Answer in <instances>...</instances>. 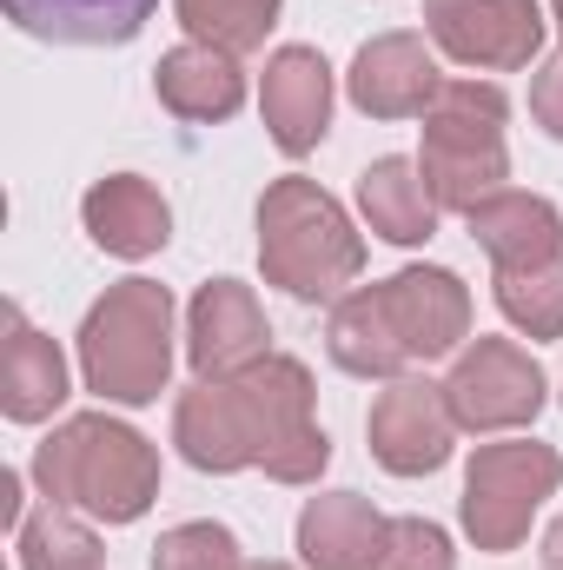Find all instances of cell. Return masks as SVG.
Wrapping results in <instances>:
<instances>
[{
  "instance_id": "6da1fadb",
  "label": "cell",
  "mask_w": 563,
  "mask_h": 570,
  "mask_svg": "<svg viewBox=\"0 0 563 570\" xmlns=\"http://www.w3.org/2000/svg\"><path fill=\"white\" fill-rule=\"evenodd\" d=\"M33 484L47 504L87 511L100 524H134L159 498V451L107 412H80L40 438Z\"/></svg>"
},
{
  "instance_id": "7a4b0ae2",
  "label": "cell",
  "mask_w": 563,
  "mask_h": 570,
  "mask_svg": "<svg viewBox=\"0 0 563 570\" xmlns=\"http://www.w3.org/2000/svg\"><path fill=\"white\" fill-rule=\"evenodd\" d=\"M259 266L292 298H338L365 273V239L318 179L285 173L259 199Z\"/></svg>"
},
{
  "instance_id": "3957f363",
  "label": "cell",
  "mask_w": 563,
  "mask_h": 570,
  "mask_svg": "<svg viewBox=\"0 0 563 570\" xmlns=\"http://www.w3.org/2000/svg\"><path fill=\"white\" fill-rule=\"evenodd\" d=\"M80 379L107 405H152L172 385V292L120 279L80 318Z\"/></svg>"
},
{
  "instance_id": "277c9868",
  "label": "cell",
  "mask_w": 563,
  "mask_h": 570,
  "mask_svg": "<svg viewBox=\"0 0 563 570\" xmlns=\"http://www.w3.org/2000/svg\"><path fill=\"white\" fill-rule=\"evenodd\" d=\"M504 94L491 80H444L424 114V186L437 213H471L477 199L504 193L511 146H504Z\"/></svg>"
},
{
  "instance_id": "5b68a950",
  "label": "cell",
  "mask_w": 563,
  "mask_h": 570,
  "mask_svg": "<svg viewBox=\"0 0 563 570\" xmlns=\"http://www.w3.org/2000/svg\"><path fill=\"white\" fill-rule=\"evenodd\" d=\"M563 458L537 438H504V444H477L464 464V538L491 558L517 551L531 538V518L544 511V498H557Z\"/></svg>"
},
{
  "instance_id": "8992f818",
  "label": "cell",
  "mask_w": 563,
  "mask_h": 570,
  "mask_svg": "<svg viewBox=\"0 0 563 570\" xmlns=\"http://www.w3.org/2000/svg\"><path fill=\"white\" fill-rule=\"evenodd\" d=\"M444 399H451L457 431L491 438V431L531 425L544 412L551 385H544V365L524 345H511V338H471L457 352V365L444 372Z\"/></svg>"
},
{
  "instance_id": "52a82bcc",
  "label": "cell",
  "mask_w": 563,
  "mask_h": 570,
  "mask_svg": "<svg viewBox=\"0 0 563 570\" xmlns=\"http://www.w3.org/2000/svg\"><path fill=\"white\" fill-rule=\"evenodd\" d=\"M424 33L457 67L517 73L544 53V7L537 0H424Z\"/></svg>"
},
{
  "instance_id": "ba28073f",
  "label": "cell",
  "mask_w": 563,
  "mask_h": 570,
  "mask_svg": "<svg viewBox=\"0 0 563 570\" xmlns=\"http://www.w3.org/2000/svg\"><path fill=\"white\" fill-rule=\"evenodd\" d=\"M365 438H372V458L392 478H431L451 458V444H457V419H451L444 385L385 379V392H378V405L365 419Z\"/></svg>"
},
{
  "instance_id": "9c48e42d",
  "label": "cell",
  "mask_w": 563,
  "mask_h": 570,
  "mask_svg": "<svg viewBox=\"0 0 563 570\" xmlns=\"http://www.w3.org/2000/svg\"><path fill=\"white\" fill-rule=\"evenodd\" d=\"M186 358L199 379H239L259 358H273V325L253 285L239 279H206L186 305Z\"/></svg>"
},
{
  "instance_id": "30bf717a",
  "label": "cell",
  "mask_w": 563,
  "mask_h": 570,
  "mask_svg": "<svg viewBox=\"0 0 563 570\" xmlns=\"http://www.w3.org/2000/svg\"><path fill=\"white\" fill-rule=\"evenodd\" d=\"M444 73H437V47L424 33H378L352 53V73H345V94L358 114L372 120H424L431 100H437Z\"/></svg>"
},
{
  "instance_id": "8fae6325",
  "label": "cell",
  "mask_w": 563,
  "mask_h": 570,
  "mask_svg": "<svg viewBox=\"0 0 563 570\" xmlns=\"http://www.w3.org/2000/svg\"><path fill=\"white\" fill-rule=\"evenodd\" d=\"M172 444L192 471H246L259 464V431H253V412H246V392L239 379H199L179 392L172 405Z\"/></svg>"
},
{
  "instance_id": "7c38bea8",
  "label": "cell",
  "mask_w": 563,
  "mask_h": 570,
  "mask_svg": "<svg viewBox=\"0 0 563 570\" xmlns=\"http://www.w3.org/2000/svg\"><path fill=\"white\" fill-rule=\"evenodd\" d=\"M259 114H266V134L279 153L305 159L312 146L332 134V67L318 47H279L266 60V80H259Z\"/></svg>"
},
{
  "instance_id": "4fadbf2b",
  "label": "cell",
  "mask_w": 563,
  "mask_h": 570,
  "mask_svg": "<svg viewBox=\"0 0 563 570\" xmlns=\"http://www.w3.org/2000/svg\"><path fill=\"white\" fill-rule=\"evenodd\" d=\"M412 358H444L471 338V292L451 266H405L378 285Z\"/></svg>"
},
{
  "instance_id": "5bb4252c",
  "label": "cell",
  "mask_w": 563,
  "mask_h": 570,
  "mask_svg": "<svg viewBox=\"0 0 563 570\" xmlns=\"http://www.w3.org/2000/svg\"><path fill=\"white\" fill-rule=\"evenodd\" d=\"M80 226L113 259H152L172 239V206H166V193L152 179H140V173H107V179L87 186Z\"/></svg>"
},
{
  "instance_id": "9a60e30c",
  "label": "cell",
  "mask_w": 563,
  "mask_h": 570,
  "mask_svg": "<svg viewBox=\"0 0 563 570\" xmlns=\"http://www.w3.org/2000/svg\"><path fill=\"white\" fill-rule=\"evenodd\" d=\"M471 239L484 246V259L497 273H517V266H544V259H563V213L544 199V193H491L464 213Z\"/></svg>"
},
{
  "instance_id": "2e32d148",
  "label": "cell",
  "mask_w": 563,
  "mask_h": 570,
  "mask_svg": "<svg viewBox=\"0 0 563 570\" xmlns=\"http://www.w3.org/2000/svg\"><path fill=\"white\" fill-rule=\"evenodd\" d=\"M392 518H378L358 491H325L298 511V558L305 570H378Z\"/></svg>"
},
{
  "instance_id": "e0dca14e",
  "label": "cell",
  "mask_w": 563,
  "mask_h": 570,
  "mask_svg": "<svg viewBox=\"0 0 563 570\" xmlns=\"http://www.w3.org/2000/svg\"><path fill=\"white\" fill-rule=\"evenodd\" d=\"M152 94H159V107H166L172 120L213 127V120H233V114L246 107V73H239L233 53L186 40V47L159 53V67H152Z\"/></svg>"
},
{
  "instance_id": "ac0fdd59",
  "label": "cell",
  "mask_w": 563,
  "mask_h": 570,
  "mask_svg": "<svg viewBox=\"0 0 563 570\" xmlns=\"http://www.w3.org/2000/svg\"><path fill=\"white\" fill-rule=\"evenodd\" d=\"M67 405V358L47 332L27 325L20 305H7V345H0V412L13 425H40Z\"/></svg>"
},
{
  "instance_id": "d6986e66",
  "label": "cell",
  "mask_w": 563,
  "mask_h": 570,
  "mask_svg": "<svg viewBox=\"0 0 563 570\" xmlns=\"http://www.w3.org/2000/svg\"><path fill=\"white\" fill-rule=\"evenodd\" d=\"M159 0H7V20L53 47H127Z\"/></svg>"
},
{
  "instance_id": "ffe728a7",
  "label": "cell",
  "mask_w": 563,
  "mask_h": 570,
  "mask_svg": "<svg viewBox=\"0 0 563 570\" xmlns=\"http://www.w3.org/2000/svg\"><path fill=\"white\" fill-rule=\"evenodd\" d=\"M325 352H332V365L352 372V379H405V365H412V352H405V338H398V325H392L378 285L345 292V298L332 305Z\"/></svg>"
},
{
  "instance_id": "44dd1931",
  "label": "cell",
  "mask_w": 563,
  "mask_h": 570,
  "mask_svg": "<svg viewBox=\"0 0 563 570\" xmlns=\"http://www.w3.org/2000/svg\"><path fill=\"white\" fill-rule=\"evenodd\" d=\"M358 213L385 246H424L437 233V199L424 186V166L405 153H385L358 173Z\"/></svg>"
},
{
  "instance_id": "7402d4cb",
  "label": "cell",
  "mask_w": 563,
  "mask_h": 570,
  "mask_svg": "<svg viewBox=\"0 0 563 570\" xmlns=\"http://www.w3.org/2000/svg\"><path fill=\"white\" fill-rule=\"evenodd\" d=\"M179 7V27L199 40V47H219V53H259L266 33L279 27L285 0H172Z\"/></svg>"
},
{
  "instance_id": "603a6c76",
  "label": "cell",
  "mask_w": 563,
  "mask_h": 570,
  "mask_svg": "<svg viewBox=\"0 0 563 570\" xmlns=\"http://www.w3.org/2000/svg\"><path fill=\"white\" fill-rule=\"evenodd\" d=\"M13 544H20V570H100V538L67 504L33 511L13 531Z\"/></svg>"
},
{
  "instance_id": "cb8c5ba5",
  "label": "cell",
  "mask_w": 563,
  "mask_h": 570,
  "mask_svg": "<svg viewBox=\"0 0 563 570\" xmlns=\"http://www.w3.org/2000/svg\"><path fill=\"white\" fill-rule=\"evenodd\" d=\"M497 312L531 338H563V259L497 273Z\"/></svg>"
},
{
  "instance_id": "d4e9b609",
  "label": "cell",
  "mask_w": 563,
  "mask_h": 570,
  "mask_svg": "<svg viewBox=\"0 0 563 570\" xmlns=\"http://www.w3.org/2000/svg\"><path fill=\"white\" fill-rule=\"evenodd\" d=\"M239 538L226 524H172L159 544H152V570H239Z\"/></svg>"
},
{
  "instance_id": "484cf974",
  "label": "cell",
  "mask_w": 563,
  "mask_h": 570,
  "mask_svg": "<svg viewBox=\"0 0 563 570\" xmlns=\"http://www.w3.org/2000/svg\"><path fill=\"white\" fill-rule=\"evenodd\" d=\"M378 570H457L451 531H444V524H431V518H392Z\"/></svg>"
},
{
  "instance_id": "4316f807",
  "label": "cell",
  "mask_w": 563,
  "mask_h": 570,
  "mask_svg": "<svg viewBox=\"0 0 563 570\" xmlns=\"http://www.w3.org/2000/svg\"><path fill=\"white\" fill-rule=\"evenodd\" d=\"M531 114H537V127H544L551 140H563V53L537 67V80H531Z\"/></svg>"
},
{
  "instance_id": "83f0119b",
  "label": "cell",
  "mask_w": 563,
  "mask_h": 570,
  "mask_svg": "<svg viewBox=\"0 0 563 570\" xmlns=\"http://www.w3.org/2000/svg\"><path fill=\"white\" fill-rule=\"evenodd\" d=\"M0 511H7V524H13V531L27 524V511H20V471H7V478H0Z\"/></svg>"
},
{
  "instance_id": "f1b7e54d",
  "label": "cell",
  "mask_w": 563,
  "mask_h": 570,
  "mask_svg": "<svg viewBox=\"0 0 563 570\" xmlns=\"http://www.w3.org/2000/svg\"><path fill=\"white\" fill-rule=\"evenodd\" d=\"M544 570H563V518L544 531Z\"/></svg>"
},
{
  "instance_id": "f546056e",
  "label": "cell",
  "mask_w": 563,
  "mask_h": 570,
  "mask_svg": "<svg viewBox=\"0 0 563 570\" xmlns=\"http://www.w3.org/2000/svg\"><path fill=\"white\" fill-rule=\"evenodd\" d=\"M239 570H292V564H279V558H253V564H239Z\"/></svg>"
},
{
  "instance_id": "4dcf8cb0",
  "label": "cell",
  "mask_w": 563,
  "mask_h": 570,
  "mask_svg": "<svg viewBox=\"0 0 563 570\" xmlns=\"http://www.w3.org/2000/svg\"><path fill=\"white\" fill-rule=\"evenodd\" d=\"M551 13H557V33H563V0H551Z\"/></svg>"
}]
</instances>
